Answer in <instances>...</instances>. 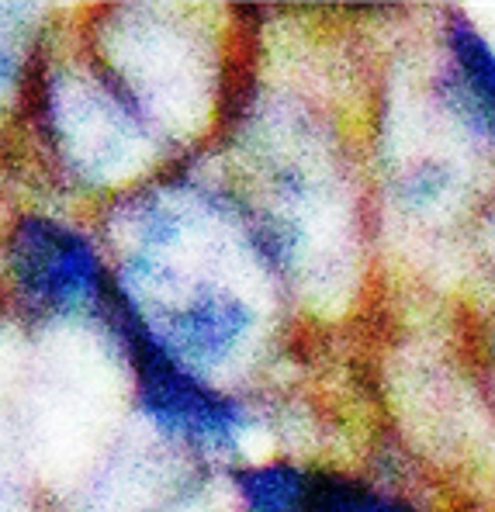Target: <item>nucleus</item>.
<instances>
[{"label": "nucleus", "instance_id": "423d86ee", "mask_svg": "<svg viewBox=\"0 0 495 512\" xmlns=\"http://www.w3.org/2000/svg\"><path fill=\"white\" fill-rule=\"evenodd\" d=\"M302 512H416L409 502L381 492L364 481L336 478V474H312L309 495Z\"/></svg>", "mask_w": 495, "mask_h": 512}, {"label": "nucleus", "instance_id": "6e6552de", "mask_svg": "<svg viewBox=\"0 0 495 512\" xmlns=\"http://www.w3.org/2000/svg\"><path fill=\"white\" fill-rule=\"evenodd\" d=\"M492 353H495V336H492Z\"/></svg>", "mask_w": 495, "mask_h": 512}, {"label": "nucleus", "instance_id": "20e7f679", "mask_svg": "<svg viewBox=\"0 0 495 512\" xmlns=\"http://www.w3.org/2000/svg\"><path fill=\"white\" fill-rule=\"evenodd\" d=\"M253 326V312L243 298L229 291H194L180 308L163 319L160 340L167 353H174L180 364L212 367L222 364L239 343L246 340Z\"/></svg>", "mask_w": 495, "mask_h": 512}, {"label": "nucleus", "instance_id": "39448f33", "mask_svg": "<svg viewBox=\"0 0 495 512\" xmlns=\"http://www.w3.org/2000/svg\"><path fill=\"white\" fill-rule=\"evenodd\" d=\"M312 474L295 464H260L236 471L243 512H302Z\"/></svg>", "mask_w": 495, "mask_h": 512}, {"label": "nucleus", "instance_id": "f257e3e1", "mask_svg": "<svg viewBox=\"0 0 495 512\" xmlns=\"http://www.w3.org/2000/svg\"><path fill=\"white\" fill-rule=\"evenodd\" d=\"M118 322L125 329V343H129L135 364L139 405L149 412V419L198 447H232L246 426L243 405L212 391L198 374L187 371L174 353H167V346L142 326L139 315L125 301L118 308Z\"/></svg>", "mask_w": 495, "mask_h": 512}, {"label": "nucleus", "instance_id": "f03ea898", "mask_svg": "<svg viewBox=\"0 0 495 512\" xmlns=\"http://www.w3.org/2000/svg\"><path fill=\"white\" fill-rule=\"evenodd\" d=\"M11 270L18 288L49 312H77L101 291V270L87 239L45 218H25L14 229Z\"/></svg>", "mask_w": 495, "mask_h": 512}, {"label": "nucleus", "instance_id": "7ed1b4c3", "mask_svg": "<svg viewBox=\"0 0 495 512\" xmlns=\"http://www.w3.org/2000/svg\"><path fill=\"white\" fill-rule=\"evenodd\" d=\"M444 49L447 63L437 77L440 101L464 128L495 142V49L461 14L447 21Z\"/></svg>", "mask_w": 495, "mask_h": 512}, {"label": "nucleus", "instance_id": "0eeeda50", "mask_svg": "<svg viewBox=\"0 0 495 512\" xmlns=\"http://www.w3.org/2000/svg\"><path fill=\"white\" fill-rule=\"evenodd\" d=\"M454 187V163L440 160V156H423V160H412L402 170V177L395 180V198L409 212H433V208H440L454 194Z\"/></svg>", "mask_w": 495, "mask_h": 512}]
</instances>
